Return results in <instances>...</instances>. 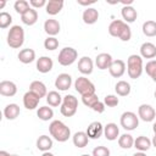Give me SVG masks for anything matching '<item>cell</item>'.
<instances>
[{
    "mask_svg": "<svg viewBox=\"0 0 156 156\" xmlns=\"http://www.w3.org/2000/svg\"><path fill=\"white\" fill-rule=\"evenodd\" d=\"M110 35L115 38H119L122 41H128L132 38V30L129 26L121 20H113L108 26Z\"/></svg>",
    "mask_w": 156,
    "mask_h": 156,
    "instance_id": "obj_1",
    "label": "cell"
},
{
    "mask_svg": "<svg viewBox=\"0 0 156 156\" xmlns=\"http://www.w3.org/2000/svg\"><path fill=\"white\" fill-rule=\"evenodd\" d=\"M49 132H50V135L58 143H65L71 136V129L58 119H55L50 123Z\"/></svg>",
    "mask_w": 156,
    "mask_h": 156,
    "instance_id": "obj_2",
    "label": "cell"
},
{
    "mask_svg": "<svg viewBox=\"0 0 156 156\" xmlns=\"http://www.w3.org/2000/svg\"><path fill=\"white\" fill-rule=\"evenodd\" d=\"M144 71L143 67V57L140 55H130L127 60V72L129 78L132 79H136L141 76Z\"/></svg>",
    "mask_w": 156,
    "mask_h": 156,
    "instance_id": "obj_3",
    "label": "cell"
},
{
    "mask_svg": "<svg viewBox=\"0 0 156 156\" xmlns=\"http://www.w3.org/2000/svg\"><path fill=\"white\" fill-rule=\"evenodd\" d=\"M24 43V30L21 26H12L7 33V45L12 49H18Z\"/></svg>",
    "mask_w": 156,
    "mask_h": 156,
    "instance_id": "obj_4",
    "label": "cell"
},
{
    "mask_svg": "<svg viewBox=\"0 0 156 156\" xmlns=\"http://www.w3.org/2000/svg\"><path fill=\"white\" fill-rule=\"evenodd\" d=\"M77 108H78V100H77L76 96H73V95H66V96H63L62 104H61V107H60V111H61V113L65 117H72V116H74L76 112H77Z\"/></svg>",
    "mask_w": 156,
    "mask_h": 156,
    "instance_id": "obj_5",
    "label": "cell"
},
{
    "mask_svg": "<svg viewBox=\"0 0 156 156\" xmlns=\"http://www.w3.org/2000/svg\"><path fill=\"white\" fill-rule=\"evenodd\" d=\"M77 57H78L77 50L71 46H66V48L61 49V51L58 52L57 61L61 66H69L77 60Z\"/></svg>",
    "mask_w": 156,
    "mask_h": 156,
    "instance_id": "obj_6",
    "label": "cell"
},
{
    "mask_svg": "<svg viewBox=\"0 0 156 156\" xmlns=\"http://www.w3.org/2000/svg\"><path fill=\"white\" fill-rule=\"evenodd\" d=\"M74 88L82 96L95 94V85L85 77H78L74 82Z\"/></svg>",
    "mask_w": 156,
    "mask_h": 156,
    "instance_id": "obj_7",
    "label": "cell"
},
{
    "mask_svg": "<svg viewBox=\"0 0 156 156\" xmlns=\"http://www.w3.org/2000/svg\"><path fill=\"white\" fill-rule=\"evenodd\" d=\"M119 122H121V126H122L123 129L134 130L139 126V117L132 111H126L121 115Z\"/></svg>",
    "mask_w": 156,
    "mask_h": 156,
    "instance_id": "obj_8",
    "label": "cell"
},
{
    "mask_svg": "<svg viewBox=\"0 0 156 156\" xmlns=\"http://www.w3.org/2000/svg\"><path fill=\"white\" fill-rule=\"evenodd\" d=\"M138 117L144 122H152L156 117V111L151 105L141 104L138 107Z\"/></svg>",
    "mask_w": 156,
    "mask_h": 156,
    "instance_id": "obj_9",
    "label": "cell"
},
{
    "mask_svg": "<svg viewBox=\"0 0 156 156\" xmlns=\"http://www.w3.org/2000/svg\"><path fill=\"white\" fill-rule=\"evenodd\" d=\"M71 85H72V77L68 73H61L55 79V87L61 91L68 90Z\"/></svg>",
    "mask_w": 156,
    "mask_h": 156,
    "instance_id": "obj_10",
    "label": "cell"
},
{
    "mask_svg": "<svg viewBox=\"0 0 156 156\" xmlns=\"http://www.w3.org/2000/svg\"><path fill=\"white\" fill-rule=\"evenodd\" d=\"M110 74L115 78H121L126 72V62L123 60H113L110 68Z\"/></svg>",
    "mask_w": 156,
    "mask_h": 156,
    "instance_id": "obj_11",
    "label": "cell"
},
{
    "mask_svg": "<svg viewBox=\"0 0 156 156\" xmlns=\"http://www.w3.org/2000/svg\"><path fill=\"white\" fill-rule=\"evenodd\" d=\"M85 133L89 136V139H99L104 134V127H102V124L100 122L95 121V122H91L88 126Z\"/></svg>",
    "mask_w": 156,
    "mask_h": 156,
    "instance_id": "obj_12",
    "label": "cell"
},
{
    "mask_svg": "<svg viewBox=\"0 0 156 156\" xmlns=\"http://www.w3.org/2000/svg\"><path fill=\"white\" fill-rule=\"evenodd\" d=\"M60 28H61V26H60L58 21L55 18H49L44 22V30L49 37H55L56 34H58Z\"/></svg>",
    "mask_w": 156,
    "mask_h": 156,
    "instance_id": "obj_13",
    "label": "cell"
},
{
    "mask_svg": "<svg viewBox=\"0 0 156 156\" xmlns=\"http://www.w3.org/2000/svg\"><path fill=\"white\" fill-rule=\"evenodd\" d=\"M39 101H40V98L37 96L32 91H27L24 95H23V105L27 110H34L38 107L39 105Z\"/></svg>",
    "mask_w": 156,
    "mask_h": 156,
    "instance_id": "obj_14",
    "label": "cell"
},
{
    "mask_svg": "<svg viewBox=\"0 0 156 156\" xmlns=\"http://www.w3.org/2000/svg\"><path fill=\"white\" fill-rule=\"evenodd\" d=\"M17 93V87L11 80H2L0 82V94L2 96H15Z\"/></svg>",
    "mask_w": 156,
    "mask_h": 156,
    "instance_id": "obj_15",
    "label": "cell"
},
{
    "mask_svg": "<svg viewBox=\"0 0 156 156\" xmlns=\"http://www.w3.org/2000/svg\"><path fill=\"white\" fill-rule=\"evenodd\" d=\"M112 61H113V60H112V56H111L110 54H107V52H101V54H99V55L96 56V58H95V65H96V67H98L99 69H107V68H110Z\"/></svg>",
    "mask_w": 156,
    "mask_h": 156,
    "instance_id": "obj_16",
    "label": "cell"
},
{
    "mask_svg": "<svg viewBox=\"0 0 156 156\" xmlns=\"http://www.w3.org/2000/svg\"><path fill=\"white\" fill-rule=\"evenodd\" d=\"M93 68H94V63H93V60L88 56H83L79 58L78 61V71L82 73V74H90L93 72Z\"/></svg>",
    "mask_w": 156,
    "mask_h": 156,
    "instance_id": "obj_17",
    "label": "cell"
},
{
    "mask_svg": "<svg viewBox=\"0 0 156 156\" xmlns=\"http://www.w3.org/2000/svg\"><path fill=\"white\" fill-rule=\"evenodd\" d=\"M54 62L49 56H41L37 60V69L40 73H48L52 69Z\"/></svg>",
    "mask_w": 156,
    "mask_h": 156,
    "instance_id": "obj_18",
    "label": "cell"
},
{
    "mask_svg": "<svg viewBox=\"0 0 156 156\" xmlns=\"http://www.w3.org/2000/svg\"><path fill=\"white\" fill-rule=\"evenodd\" d=\"M83 22L85 24H94L99 20V11L94 7H87L83 12Z\"/></svg>",
    "mask_w": 156,
    "mask_h": 156,
    "instance_id": "obj_19",
    "label": "cell"
},
{
    "mask_svg": "<svg viewBox=\"0 0 156 156\" xmlns=\"http://www.w3.org/2000/svg\"><path fill=\"white\" fill-rule=\"evenodd\" d=\"M104 135L107 140L110 141H113L116 140L117 138H119V129L117 127L116 123H107L105 127H104Z\"/></svg>",
    "mask_w": 156,
    "mask_h": 156,
    "instance_id": "obj_20",
    "label": "cell"
},
{
    "mask_svg": "<svg viewBox=\"0 0 156 156\" xmlns=\"http://www.w3.org/2000/svg\"><path fill=\"white\" fill-rule=\"evenodd\" d=\"M140 56L143 58H154V57H156V46L150 41L143 43L141 46H140Z\"/></svg>",
    "mask_w": 156,
    "mask_h": 156,
    "instance_id": "obj_21",
    "label": "cell"
},
{
    "mask_svg": "<svg viewBox=\"0 0 156 156\" xmlns=\"http://www.w3.org/2000/svg\"><path fill=\"white\" fill-rule=\"evenodd\" d=\"M29 91L34 93L37 96H39L40 99L48 95V90H46V85L40 82V80H33L29 85Z\"/></svg>",
    "mask_w": 156,
    "mask_h": 156,
    "instance_id": "obj_22",
    "label": "cell"
},
{
    "mask_svg": "<svg viewBox=\"0 0 156 156\" xmlns=\"http://www.w3.org/2000/svg\"><path fill=\"white\" fill-rule=\"evenodd\" d=\"M63 0H49L46 6H45V10H46V13L48 15H51V16H55L57 15L62 7H63Z\"/></svg>",
    "mask_w": 156,
    "mask_h": 156,
    "instance_id": "obj_23",
    "label": "cell"
},
{
    "mask_svg": "<svg viewBox=\"0 0 156 156\" xmlns=\"http://www.w3.org/2000/svg\"><path fill=\"white\" fill-rule=\"evenodd\" d=\"M20 113H21V110H20V106L17 104H9L4 108V116L9 121L16 119L20 116Z\"/></svg>",
    "mask_w": 156,
    "mask_h": 156,
    "instance_id": "obj_24",
    "label": "cell"
},
{
    "mask_svg": "<svg viewBox=\"0 0 156 156\" xmlns=\"http://www.w3.org/2000/svg\"><path fill=\"white\" fill-rule=\"evenodd\" d=\"M18 60L22 62V63H24V65H27V63H30V62H33L34 60H35V51L33 50V49H29V48H27V49H22L20 52H18Z\"/></svg>",
    "mask_w": 156,
    "mask_h": 156,
    "instance_id": "obj_25",
    "label": "cell"
},
{
    "mask_svg": "<svg viewBox=\"0 0 156 156\" xmlns=\"http://www.w3.org/2000/svg\"><path fill=\"white\" fill-rule=\"evenodd\" d=\"M151 145H152V143H151V140H150L147 136L140 135V136H138L136 139H134V147H135L136 150L141 151V152L147 151V150L151 147Z\"/></svg>",
    "mask_w": 156,
    "mask_h": 156,
    "instance_id": "obj_26",
    "label": "cell"
},
{
    "mask_svg": "<svg viewBox=\"0 0 156 156\" xmlns=\"http://www.w3.org/2000/svg\"><path fill=\"white\" fill-rule=\"evenodd\" d=\"M121 13H122L123 20H124L127 23L134 22V21L136 20V17H138V12H136V10H135L133 6H123Z\"/></svg>",
    "mask_w": 156,
    "mask_h": 156,
    "instance_id": "obj_27",
    "label": "cell"
},
{
    "mask_svg": "<svg viewBox=\"0 0 156 156\" xmlns=\"http://www.w3.org/2000/svg\"><path fill=\"white\" fill-rule=\"evenodd\" d=\"M37 147H38V150H40L43 152L49 151L52 147V139L48 135H40L37 139Z\"/></svg>",
    "mask_w": 156,
    "mask_h": 156,
    "instance_id": "obj_28",
    "label": "cell"
},
{
    "mask_svg": "<svg viewBox=\"0 0 156 156\" xmlns=\"http://www.w3.org/2000/svg\"><path fill=\"white\" fill-rule=\"evenodd\" d=\"M21 20H22V22H23L24 24H27V26H33V24L38 21V12H37V10L33 9V7H30L26 13H23V15L21 16Z\"/></svg>",
    "mask_w": 156,
    "mask_h": 156,
    "instance_id": "obj_29",
    "label": "cell"
},
{
    "mask_svg": "<svg viewBox=\"0 0 156 156\" xmlns=\"http://www.w3.org/2000/svg\"><path fill=\"white\" fill-rule=\"evenodd\" d=\"M72 140H73L74 146L82 149V147H85V146L88 145V143H89V136L87 135L85 132H77V133H74Z\"/></svg>",
    "mask_w": 156,
    "mask_h": 156,
    "instance_id": "obj_30",
    "label": "cell"
},
{
    "mask_svg": "<svg viewBox=\"0 0 156 156\" xmlns=\"http://www.w3.org/2000/svg\"><path fill=\"white\" fill-rule=\"evenodd\" d=\"M115 90L119 96H127L130 94V84L126 80H119L115 85Z\"/></svg>",
    "mask_w": 156,
    "mask_h": 156,
    "instance_id": "obj_31",
    "label": "cell"
},
{
    "mask_svg": "<svg viewBox=\"0 0 156 156\" xmlns=\"http://www.w3.org/2000/svg\"><path fill=\"white\" fill-rule=\"evenodd\" d=\"M62 99L63 98L55 90L49 91L48 95H46V102L49 104V106H52V107H57L58 105H61L62 104Z\"/></svg>",
    "mask_w": 156,
    "mask_h": 156,
    "instance_id": "obj_32",
    "label": "cell"
},
{
    "mask_svg": "<svg viewBox=\"0 0 156 156\" xmlns=\"http://www.w3.org/2000/svg\"><path fill=\"white\" fill-rule=\"evenodd\" d=\"M37 116L41 121H50L54 117V111L49 106H40L37 111Z\"/></svg>",
    "mask_w": 156,
    "mask_h": 156,
    "instance_id": "obj_33",
    "label": "cell"
},
{
    "mask_svg": "<svg viewBox=\"0 0 156 156\" xmlns=\"http://www.w3.org/2000/svg\"><path fill=\"white\" fill-rule=\"evenodd\" d=\"M118 145L122 147V149H130L134 146V138L128 134V133H124L122 134L119 138H118Z\"/></svg>",
    "mask_w": 156,
    "mask_h": 156,
    "instance_id": "obj_34",
    "label": "cell"
},
{
    "mask_svg": "<svg viewBox=\"0 0 156 156\" xmlns=\"http://www.w3.org/2000/svg\"><path fill=\"white\" fill-rule=\"evenodd\" d=\"M143 33L146 37H156V22L155 21H146L143 23Z\"/></svg>",
    "mask_w": 156,
    "mask_h": 156,
    "instance_id": "obj_35",
    "label": "cell"
},
{
    "mask_svg": "<svg viewBox=\"0 0 156 156\" xmlns=\"http://www.w3.org/2000/svg\"><path fill=\"white\" fill-rule=\"evenodd\" d=\"M13 9L17 13H20L21 16L23 13H26L30 7H29V2L26 1V0H17L15 4H13Z\"/></svg>",
    "mask_w": 156,
    "mask_h": 156,
    "instance_id": "obj_36",
    "label": "cell"
},
{
    "mask_svg": "<svg viewBox=\"0 0 156 156\" xmlns=\"http://www.w3.org/2000/svg\"><path fill=\"white\" fill-rule=\"evenodd\" d=\"M11 23H12V16L9 12L2 11L0 13V28L1 29H5V28L10 27Z\"/></svg>",
    "mask_w": 156,
    "mask_h": 156,
    "instance_id": "obj_37",
    "label": "cell"
},
{
    "mask_svg": "<svg viewBox=\"0 0 156 156\" xmlns=\"http://www.w3.org/2000/svg\"><path fill=\"white\" fill-rule=\"evenodd\" d=\"M44 48L46 50H56L58 48V40L55 38V37H48L45 40H44Z\"/></svg>",
    "mask_w": 156,
    "mask_h": 156,
    "instance_id": "obj_38",
    "label": "cell"
},
{
    "mask_svg": "<svg viewBox=\"0 0 156 156\" xmlns=\"http://www.w3.org/2000/svg\"><path fill=\"white\" fill-rule=\"evenodd\" d=\"M145 71L152 78V80L156 82V60H150L145 66Z\"/></svg>",
    "mask_w": 156,
    "mask_h": 156,
    "instance_id": "obj_39",
    "label": "cell"
},
{
    "mask_svg": "<svg viewBox=\"0 0 156 156\" xmlns=\"http://www.w3.org/2000/svg\"><path fill=\"white\" fill-rule=\"evenodd\" d=\"M82 101H83V104H84L85 106H88V107L93 108V106H94L96 102H99L100 100H99V98H98V95H96V94H91V95L82 96Z\"/></svg>",
    "mask_w": 156,
    "mask_h": 156,
    "instance_id": "obj_40",
    "label": "cell"
},
{
    "mask_svg": "<svg viewBox=\"0 0 156 156\" xmlns=\"http://www.w3.org/2000/svg\"><path fill=\"white\" fill-rule=\"evenodd\" d=\"M118 102H119V100L116 95H106L104 99V104L107 107H115L118 105Z\"/></svg>",
    "mask_w": 156,
    "mask_h": 156,
    "instance_id": "obj_41",
    "label": "cell"
},
{
    "mask_svg": "<svg viewBox=\"0 0 156 156\" xmlns=\"http://www.w3.org/2000/svg\"><path fill=\"white\" fill-rule=\"evenodd\" d=\"M93 156H110V150L106 146H96L93 150Z\"/></svg>",
    "mask_w": 156,
    "mask_h": 156,
    "instance_id": "obj_42",
    "label": "cell"
},
{
    "mask_svg": "<svg viewBox=\"0 0 156 156\" xmlns=\"http://www.w3.org/2000/svg\"><path fill=\"white\" fill-rule=\"evenodd\" d=\"M46 1L45 0H30L29 1V5L33 7V9H40L43 6H46Z\"/></svg>",
    "mask_w": 156,
    "mask_h": 156,
    "instance_id": "obj_43",
    "label": "cell"
},
{
    "mask_svg": "<svg viewBox=\"0 0 156 156\" xmlns=\"http://www.w3.org/2000/svg\"><path fill=\"white\" fill-rule=\"evenodd\" d=\"M91 110L95 111V112H98V113H102V112L105 111V104L101 102V101H99V102H96V104L93 106Z\"/></svg>",
    "mask_w": 156,
    "mask_h": 156,
    "instance_id": "obj_44",
    "label": "cell"
},
{
    "mask_svg": "<svg viewBox=\"0 0 156 156\" xmlns=\"http://www.w3.org/2000/svg\"><path fill=\"white\" fill-rule=\"evenodd\" d=\"M78 5H82V6H89V5H93L95 4L96 1L95 0H90V1H82V0H77Z\"/></svg>",
    "mask_w": 156,
    "mask_h": 156,
    "instance_id": "obj_45",
    "label": "cell"
},
{
    "mask_svg": "<svg viewBox=\"0 0 156 156\" xmlns=\"http://www.w3.org/2000/svg\"><path fill=\"white\" fill-rule=\"evenodd\" d=\"M0 156H18V155H15V154H9V152H6V151L1 150V151H0Z\"/></svg>",
    "mask_w": 156,
    "mask_h": 156,
    "instance_id": "obj_46",
    "label": "cell"
},
{
    "mask_svg": "<svg viewBox=\"0 0 156 156\" xmlns=\"http://www.w3.org/2000/svg\"><path fill=\"white\" fill-rule=\"evenodd\" d=\"M133 156H146V155H145L144 152H141V151H139V152H135V154H134Z\"/></svg>",
    "mask_w": 156,
    "mask_h": 156,
    "instance_id": "obj_47",
    "label": "cell"
},
{
    "mask_svg": "<svg viewBox=\"0 0 156 156\" xmlns=\"http://www.w3.org/2000/svg\"><path fill=\"white\" fill-rule=\"evenodd\" d=\"M151 143H152V145L156 147V134L154 135V138H152V140H151Z\"/></svg>",
    "mask_w": 156,
    "mask_h": 156,
    "instance_id": "obj_48",
    "label": "cell"
},
{
    "mask_svg": "<svg viewBox=\"0 0 156 156\" xmlns=\"http://www.w3.org/2000/svg\"><path fill=\"white\" fill-rule=\"evenodd\" d=\"M41 156H54V154H51V152L46 151V152H43V155H41Z\"/></svg>",
    "mask_w": 156,
    "mask_h": 156,
    "instance_id": "obj_49",
    "label": "cell"
},
{
    "mask_svg": "<svg viewBox=\"0 0 156 156\" xmlns=\"http://www.w3.org/2000/svg\"><path fill=\"white\" fill-rule=\"evenodd\" d=\"M152 130H154V133L156 134V122L154 123V126H152Z\"/></svg>",
    "mask_w": 156,
    "mask_h": 156,
    "instance_id": "obj_50",
    "label": "cell"
},
{
    "mask_svg": "<svg viewBox=\"0 0 156 156\" xmlns=\"http://www.w3.org/2000/svg\"><path fill=\"white\" fill-rule=\"evenodd\" d=\"M5 4H6V2H5V1H1V4H0V7H1V9H2V7H4V6H5Z\"/></svg>",
    "mask_w": 156,
    "mask_h": 156,
    "instance_id": "obj_51",
    "label": "cell"
},
{
    "mask_svg": "<svg viewBox=\"0 0 156 156\" xmlns=\"http://www.w3.org/2000/svg\"><path fill=\"white\" fill-rule=\"evenodd\" d=\"M80 156H90V155H88V154H84V155H80Z\"/></svg>",
    "mask_w": 156,
    "mask_h": 156,
    "instance_id": "obj_52",
    "label": "cell"
},
{
    "mask_svg": "<svg viewBox=\"0 0 156 156\" xmlns=\"http://www.w3.org/2000/svg\"><path fill=\"white\" fill-rule=\"evenodd\" d=\"M155 98H156V90H155Z\"/></svg>",
    "mask_w": 156,
    "mask_h": 156,
    "instance_id": "obj_53",
    "label": "cell"
}]
</instances>
